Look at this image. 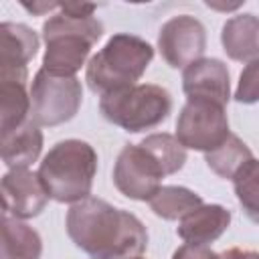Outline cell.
I'll use <instances>...</instances> for the list:
<instances>
[{
	"label": "cell",
	"mask_w": 259,
	"mask_h": 259,
	"mask_svg": "<svg viewBox=\"0 0 259 259\" xmlns=\"http://www.w3.org/2000/svg\"><path fill=\"white\" fill-rule=\"evenodd\" d=\"M38 51L36 32L20 22L0 24V73H28Z\"/></svg>",
	"instance_id": "cell-12"
},
{
	"label": "cell",
	"mask_w": 259,
	"mask_h": 259,
	"mask_svg": "<svg viewBox=\"0 0 259 259\" xmlns=\"http://www.w3.org/2000/svg\"><path fill=\"white\" fill-rule=\"evenodd\" d=\"M154 59L150 42L136 34H113L105 47L91 57L85 71L89 89L97 95H107L138 85L148 65Z\"/></svg>",
	"instance_id": "cell-3"
},
{
	"label": "cell",
	"mask_w": 259,
	"mask_h": 259,
	"mask_svg": "<svg viewBox=\"0 0 259 259\" xmlns=\"http://www.w3.org/2000/svg\"><path fill=\"white\" fill-rule=\"evenodd\" d=\"M164 176L162 166L142 144H127L113 166L115 188L132 200H150L162 188Z\"/></svg>",
	"instance_id": "cell-8"
},
{
	"label": "cell",
	"mask_w": 259,
	"mask_h": 259,
	"mask_svg": "<svg viewBox=\"0 0 259 259\" xmlns=\"http://www.w3.org/2000/svg\"><path fill=\"white\" fill-rule=\"evenodd\" d=\"M172 259H219V255L204 245H188L186 243L174 251Z\"/></svg>",
	"instance_id": "cell-23"
},
{
	"label": "cell",
	"mask_w": 259,
	"mask_h": 259,
	"mask_svg": "<svg viewBox=\"0 0 259 259\" xmlns=\"http://www.w3.org/2000/svg\"><path fill=\"white\" fill-rule=\"evenodd\" d=\"M182 89L186 99H204L227 105L231 99L229 69L219 59H198L184 69Z\"/></svg>",
	"instance_id": "cell-11"
},
{
	"label": "cell",
	"mask_w": 259,
	"mask_h": 259,
	"mask_svg": "<svg viewBox=\"0 0 259 259\" xmlns=\"http://www.w3.org/2000/svg\"><path fill=\"white\" fill-rule=\"evenodd\" d=\"M40 235L10 214L2 212V259H40Z\"/></svg>",
	"instance_id": "cell-17"
},
{
	"label": "cell",
	"mask_w": 259,
	"mask_h": 259,
	"mask_svg": "<svg viewBox=\"0 0 259 259\" xmlns=\"http://www.w3.org/2000/svg\"><path fill=\"white\" fill-rule=\"evenodd\" d=\"M28 73H0V134L6 136L30 119Z\"/></svg>",
	"instance_id": "cell-14"
},
{
	"label": "cell",
	"mask_w": 259,
	"mask_h": 259,
	"mask_svg": "<svg viewBox=\"0 0 259 259\" xmlns=\"http://www.w3.org/2000/svg\"><path fill=\"white\" fill-rule=\"evenodd\" d=\"M32 119H26L20 127L12 130L10 134L2 136V162L8 166V170L16 168H28L42 150V132L38 130Z\"/></svg>",
	"instance_id": "cell-16"
},
{
	"label": "cell",
	"mask_w": 259,
	"mask_h": 259,
	"mask_svg": "<svg viewBox=\"0 0 259 259\" xmlns=\"http://www.w3.org/2000/svg\"><path fill=\"white\" fill-rule=\"evenodd\" d=\"M229 136L231 132L225 105L204 99H186L176 121V140L184 148L208 154Z\"/></svg>",
	"instance_id": "cell-7"
},
{
	"label": "cell",
	"mask_w": 259,
	"mask_h": 259,
	"mask_svg": "<svg viewBox=\"0 0 259 259\" xmlns=\"http://www.w3.org/2000/svg\"><path fill=\"white\" fill-rule=\"evenodd\" d=\"M49 198L51 196L45 190L38 174L30 172L28 168L8 170L2 176L4 214H10L20 221L38 217L45 210Z\"/></svg>",
	"instance_id": "cell-10"
},
{
	"label": "cell",
	"mask_w": 259,
	"mask_h": 259,
	"mask_svg": "<svg viewBox=\"0 0 259 259\" xmlns=\"http://www.w3.org/2000/svg\"><path fill=\"white\" fill-rule=\"evenodd\" d=\"M63 14H69L73 18H89L97 10L95 4H85V2H61L59 8Z\"/></svg>",
	"instance_id": "cell-24"
},
{
	"label": "cell",
	"mask_w": 259,
	"mask_h": 259,
	"mask_svg": "<svg viewBox=\"0 0 259 259\" xmlns=\"http://www.w3.org/2000/svg\"><path fill=\"white\" fill-rule=\"evenodd\" d=\"M81 99L83 89L77 77L53 75L40 67L30 85V119L45 127L61 125L77 115Z\"/></svg>",
	"instance_id": "cell-6"
},
{
	"label": "cell",
	"mask_w": 259,
	"mask_h": 259,
	"mask_svg": "<svg viewBox=\"0 0 259 259\" xmlns=\"http://www.w3.org/2000/svg\"><path fill=\"white\" fill-rule=\"evenodd\" d=\"M134 259H142V257H134Z\"/></svg>",
	"instance_id": "cell-27"
},
{
	"label": "cell",
	"mask_w": 259,
	"mask_h": 259,
	"mask_svg": "<svg viewBox=\"0 0 259 259\" xmlns=\"http://www.w3.org/2000/svg\"><path fill=\"white\" fill-rule=\"evenodd\" d=\"M158 49L172 69H186L202 59L206 49V30L202 22L190 14H180L162 24L158 32Z\"/></svg>",
	"instance_id": "cell-9"
},
{
	"label": "cell",
	"mask_w": 259,
	"mask_h": 259,
	"mask_svg": "<svg viewBox=\"0 0 259 259\" xmlns=\"http://www.w3.org/2000/svg\"><path fill=\"white\" fill-rule=\"evenodd\" d=\"M67 235L91 259H134L148 247L144 223L109 202L87 196L67 212Z\"/></svg>",
	"instance_id": "cell-1"
},
{
	"label": "cell",
	"mask_w": 259,
	"mask_h": 259,
	"mask_svg": "<svg viewBox=\"0 0 259 259\" xmlns=\"http://www.w3.org/2000/svg\"><path fill=\"white\" fill-rule=\"evenodd\" d=\"M97 172V152L83 140L55 144L38 166V178L57 202H79L91 194Z\"/></svg>",
	"instance_id": "cell-2"
},
{
	"label": "cell",
	"mask_w": 259,
	"mask_h": 259,
	"mask_svg": "<svg viewBox=\"0 0 259 259\" xmlns=\"http://www.w3.org/2000/svg\"><path fill=\"white\" fill-rule=\"evenodd\" d=\"M231 225V210L221 204H200L180 219L178 237L188 245H208L217 241Z\"/></svg>",
	"instance_id": "cell-13"
},
{
	"label": "cell",
	"mask_w": 259,
	"mask_h": 259,
	"mask_svg": "<svg viewBox=\"0 0 259 259\" xmlns=\"http://www.w3.org/2000/svg\"><path fill=\"white\" fill-rule=\"evenodd\" d=\"M219 259H259V253L255 251H243V249H227L223 253H219Z\"/></svg>",
	"instance_id": "cell-26"
},
{
	"label": "cell",
	"mask_w": 259,
	"mask_h": 259,
	"mask_svg": "<svg viewBox=\"0 0 259 259\" xmlns=\"http://www.w3.org/2000/svg\"><path fill=\"white\" fill-rule=\"evenodd\" d=\"M140 144L156 158V162L162 166L166 176L182 170V166L186 162V148L176 140V136H170L164 132L152 134V136L144 138Z\"/></svg>",
	"instance_id": "cell-20"
},
{
	"label": "cell",
	"mask_w": 259,
	"mask_h": 259,
	"mask_svg": "<svg viewBox=\"0 0 259 259\" xmlns=\"http://www.w3.org/2000/svg\"><path fill=\"white\" fill-rule=\"evenodd\" d=\"M251 158H253V154H251L249 146H247L241 138H237L235 134H231L217 150L204 154L206 166H208L217 176H221V178H231V180H233V176L239 172V168H241L245 162H249Z\"/></svg>",
	"instance_id": "cell-19"
},
{
	"label": "cell",
	"mask_w": 259,
	"mask_h": 259,
	"mask_svg": "<svg viewBox=\"0 0 259 259\" xmlns=\"http://www.w3.org/2000/svg\"><path fill=\"white\" fill-rule=\"evenodd\" d=\"M101 34L103 24L95 16L73 18L59 10L42 24V38L47 45L42 69L53 75L75 77Z\"/></svg>",
	"instance_id": "cell-4"
},
{
	"label": "cell",
	"mask_w": 259,
	"mask_h": 259,
	"mask_svg": "<svg viewBox=\"0 0 259 259\" xmlns=\"http://www.w3.org/2000/svg\"><path fill=\"white\" fill-rule=\"evenodd\" d=\"M233 188L245 214L259 223V160L251 158L233 176Z\"/></svg>",
	"instance_id": "cell-21"
},
{
	"label": "cell",
	"mask_w": 259,
	"mask_h": 259,
	"mask_svg": "<svg viewBox=\"0 0 259 259\" xmlns=\"http://www.w3.org/2000/svg\"><path fill=\"white\" fill-rule=\"evenodd\" d=\"M223 51L229 59L251 63L259 59V16L237 14L223 24Z\"/></svg>",
	"instance_id": "cell-15"
},
{
	"label": "cell",
	"mask_w": 259,
	"mask_h": 259,
	"mask_svg": "<svg viewBox=\"0 0 259 259\" xmlns=\"http://www.w3.org/2000/svg\"><path fill=\"white\" fill-rule=\"evenodd\" d=\"M99 111L109 123L130 134H138L168 119L172 111V97L160 85L138 83L134 87L103 95Z\"/></svg>",
	"instance_id": "cell-5"
},
{
	"label": "cell",
	"mask_w": 259,
	"mask_h": 259,
	"mask_svg": "<svg viewBox=\"0 0 259 259\" xmlns=\"http://www.w3.org/2000/svg\"><path fill=\"white\" fill-rule=\"evenodd\" d=\"M235 101L251 105L259 101V59L245 65L239 77V85L235 91Z\"/></svg>",
	"instance_id": "cell-22"
},
{
	"label": "cell",
	"mask_w": 259,
	"mask_h": 259,
	"mask_svg": "<svg viewBox=\"0 0 259 259\" xmlns=\"http://www.w3.org/2000/svg\"><path fill=\"white\" fill-rule=\"evenodd\" d=\"M22 8L28 10V12H32V14H36V16H40V14H45V12L59 10V8H61V2H32V4L22 2Z\"/></svg>",
	"instance_id": "cell-25"
},
{
	"label": "cell",
	"mask_w": 259,
	"mask_h": 259,
	"mask_svg": "<svg viewBox=\"0 0 259 259\" xmlns=\"http://www.w3.org/2000/svg\"><path fill=\"white\" fill-rule=\"evenodd\" d=\"M150 208L154 210L156 217L164 221H178L186 217L190 210L198 208L202 202L200 194H196L190 188L184 186H162L150 200Z\"/></svg>",
	"instance_id": "cell-18"
}]
</instances>
